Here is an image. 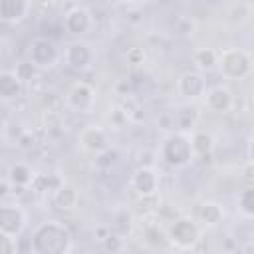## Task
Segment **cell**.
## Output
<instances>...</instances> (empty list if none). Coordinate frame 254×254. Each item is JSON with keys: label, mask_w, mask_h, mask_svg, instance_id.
<instances>
[{"label": "cell", "mask_w": 254, "mask_h": 254, "mask_svg": "<svg viewBox=\"0 0 254 254\" xmlns=\"http://www.w3.org/2000/svg\"><path fill=\"white\" fill-rule=\"evenodd\" d=\"M32 250L36 254H65L71 250V234L58 220L42 222L32 234Z\"/></svg>", "instance_id": "1"}, {"label": "cell", "mask_w": 254, "mask_h": 254, "mask_svg": "<svg viewBox=\"0 0 254 254\" xmlns=\"http://www.w3.org/2000/svg\"><path fill=\"white\" fill-rule=\"evenodd\" d=\"M192 143L183 133H173L163 141L161 157L171 167H185L192 159Z\"/></svg>", "instance_id": "2"}, {"label": "cell", "mask_w": 254, "mask_h": 254, "mask_svg": "<svg viewBox=\"0 0 254 254\" xmlns=\"http://www.w3.org/2000/svg\"><path fill=\"white\" fill-rule=\"evenodd\" d=\"M169 240L179 248H190L198 240V226L192 218H179L169 228Z\"/></svg>", "instance_id": "3"}, {"label": "cell", "mask_w": 254, "mask_h": 254, "mask_svg": "<svg viewBox=\"0 0 254 254\" xmlns=\"http://www.w3.org/2000/svg\"><path fill=\"white\" fill-rule=\"evenodd\" d=\"M60 58L58 46L50 38H36L30 44V62H34L40 69L52 67Z\"/></svg>", "instance_id": "4"}, {"label": "cell", "mask_w": 254, "mask_h": 254, "mask_svg": "<svg viewBox=\"0 0 254 254\" xmlns=\"http://www.w3.org/2000/svg\"><path fill=\"white\" fill-rule=\"evenodd\" d=\"M220 69L230 79H242L250 71V58L242 50H228L220 58Z\"/></svg>", "instance_id": "5"}, {"label": "cell", "mask_w": 254, "mask_h": 254, "mask_svg": "<svg viewBox=\"0 0 254 254\" xmlns=\"http://www.w3.org/2000/svg\"><path fill=\"white\" fill-rule=\"evenodd\" d=\"M26 226V212L16 204H4L0 208V232L4 236H20Z\"/></svg>", "instance_id": "6"}, {"label": "cell", "mask_w": 254, "mask_h": 254, "mask_svg": "<svg viewBox=\"0 0 254 254\" xmlns=\"http://www.w3.org/2000/svg\"><path fill=\"white\" fill-rule=\"evenodd\" d=\"M91 60H93V52H91V48L85 42H73L65 50V62H67V65L73 67V69H77V71L89 67L91 65Z\"/></svg>", "instance_id": "7"}, {"label": "cell", "mask_w": 254, "mask_h": 254, "mask_svg": "<svg viewBox=\"0 0 254 254\" xmlns=\"http://www.w3.org/2000/svg\"><path fill=\"white\" fill-rule=\"evenodd\" d=\"M157 185H159V179H157V173L151 167H141V169L135 171V175H133V187H135V190L139 194H143V196L155 194Z\"/></svg>", "instance_id": "8"}, {"label": "cell", "mask_w": 254, "mask_h": 254, "mask_svg": "<svg viewBox=\"0 0 254 254\" xmlns=\"http://www.w3.org/2000/svg\"><path fill=\"white\" fill-rule=\"evenodd\" d=\"M64 24H65L69 34L81 36V34H85L91 28V16H89V12L85 8H73V10H69L65 14Z\"/></svg>", "instance_id": "9"}, {"label": "cell", "mask_w": 254, "mask_h": 254, "mask_svg": "<svg viewBox=\"0 0 254 254\" xmlns=\"http://www.w3.org/2000/svg\"><path fill=\"white\" fill-rule=\"evenodd\" d=\"M67 101H69V105H71L73 109L85 111V109H89L91 103H93V91H91V87L85 85V83H75V85L69 89V93H67Z\"/></svg>", "instance_id": "10"}, {"label": "cell", "mask_w": 254, "mask_h": 254, "mask_svg": "<svg viewBox=\"0 0 254 254\" xmlns=\"http://www.w3.org/2000/svg\"><path fill=\"white\" fill-rule=\"evenodd\" d=\"M79 141L85 149L93 151V153H103L107 151V137L99 127H87L81 131Z\"/></svg>", "instance_id": "11"}, {"label": "cell", "mask_w": 254, "mask_h": 254, "mask_svg": "<svg viewBox=\"0 0 254 254\" xmlns=\"http://www.w3.org/2000/svg\"><path fill=\"white\" fill-rule=\"evenodd\" d=\"M28 14V0H0V16L4 22H20Z\"/></svg>", "instance_id": "12"}, {"label": "cell", "mask_w": 254, "mask_h": 254, "mask_svg": "<svg viewBox=\"0 0 254 254\" xmlns=\"http://www.w3.org/2000/svg\"><path fill=\"white\" fill-rule=\"evenodd\" d=\"M179 89L185 97H198L202 95L204 91V79L200 73H194V71H187L181 79H179Z\"/></svg>", "instance_id": "13"}, {"label": "cell", "mask_w": 254, "mask_h": 254, "mask_svg": "<svg viewBox=\"0 0 254 254\" xmlns=\"http://www.w3.org/2000/svg\"><path fill=\"white\" fill-rule=\"evenodd\" d=\"M22 89V79L16 75V71H4L0 75V95L2 99H14Z\"/></svg>", "instance_id": "14"}, {"label": "cell", "mask_w": 254, "mask_h": 254, "mask_svg": "<svg viewBox=\"0 0 254 254\" xmlns=\"http://www.w3.org/2000/svg\"><path fill=\"white\" fill-rule=\"evenodd\" d=\"M206 103L214 111H226L230 107V103H232V95H230V91L226 87L218 85V87H212L206 93Z\"/></svg>", "instance_id": "15"}, {"label": "cell", "mask_w": 254, "mask_h": 254, "mask_svg": "<svg viewBox=\"0 0 254 254\" xmlns=\"http://www.w3.org/2000/svg\"><path fill=\"white\" fill-rule=\"evenodd\" d=\"M8 181H10L14 187H28V185L34 181V173H32V169H30L28 165L16 163V165L10 169Z\"/></svg>", "instance_id": "16"}, {"label": "cell", "mask_w": 254, "mask_h": 254, "mask_svg": "<svg viewBox=\"0 0 254 254\" xmlns=\"http://www.w3.org/2000/svg\"><path fill=\"white\" fill-rule=\"evenodd\" d=\"M75 200H77V194L69 185H62V187H58L54 190V204L58 208H62V210L64 208H71L75 204Z\"/></svg>", "instance_id": "17"}, {"label": "cell", "mask_w": 254, "mask_h": 254, "mask_svg": "<svg viewBox=\"0 0 254 254\" xmlns=\"http://www.w3.org/2000/svg\"><path fill=\"white\" fill-rule=\"evenodd\" d=\"M190 143H192V151L200 157H208L210 151H212V137L206 133V131H196L192 137H190Z\"/></svg>", "instance_id": "18"}, {"label": "cell", "mask_w": 254, "mask_h": 254, "mask_svg": "<svg viewBox=\"0 0 254 254\" xmlns=\"http://www.w3.org/2000/svg\"><path fill=\"white\" fill-rule=\"evenodd\" d=\"M238 208L242 214L254 218V187H248L238 194Z\"/></svg>", "instance_id": "19"}, {"label": "cell", "mask_w": 254, "mask_h": 254, "mask_svg": "<svg viewBox=\"0 0 254 254\" xmlns=\"http://www.w3.org/2000/svg\"><path fill=\"white\" fill-rule=\"evenodd\" d=\"M200 218H202L208 226H214V224H218V222L222 220V210H220L218 204L206 202V204H202V208H200Z\"/></svg>", "instance_id": "20"}, {"label": "cell", "mask_w": 254, "mask_h": 254, "mask_svg": "<svg viewBox=\"0 0 254 254\" xmlns=\"http://www.w3.org/2000/svg\"><path fill=\"white\" fill-rule=\"evenodd\" d=\"M194 64H196L200 69H212V67L218 64V60H216V54H214L212 50L204 48V50H198V52H196Z\"/></svg>", "instance_id": "21"}, {"label": "cell", "mask_w": 254, "mask_h": 254, "mask_svg": "<svg viewBox=\"0 0 254 254\" xmlns=\"http://www.w3.org/2000/svg\"><path fill=\"white\" fill-rule=\"evenodd\" d=\"M40 67L34 64V62H22V64H18L16 65V75L22 79V81H30L34 75H36V71H38Z\"/></svg>", "instance_id": "22"}, {"label": "cell", "mask_w": 254, "mask_h": 254, "mask_svg": "<svg viewBox=\"0 0 254 254\" xmlns=\"http://www.w3.org/2000/svg\"><path fill=\"white\" fill-rule=\"evenodd\" d=\"M103 240H105V248H107V250H111V252H115V250H121V248H123L121 238H117V236H107V238H103Z\"/></svg>", "instance_id": "23"}, {"label": "cell", "mask_w": 254, "mask_h": 254, "mask_svg": "<svg viewBox=\"0 0 254 254\" xmlns=\"http://www.w3.org/2000/svg\"><path fill=\"white\" fill-rule=\"evenodd\" d=\"M248 157H250V163L254 165V141L250 143V149H248Z\"/></svg>", "instance_id": "24"}]
</instances>
